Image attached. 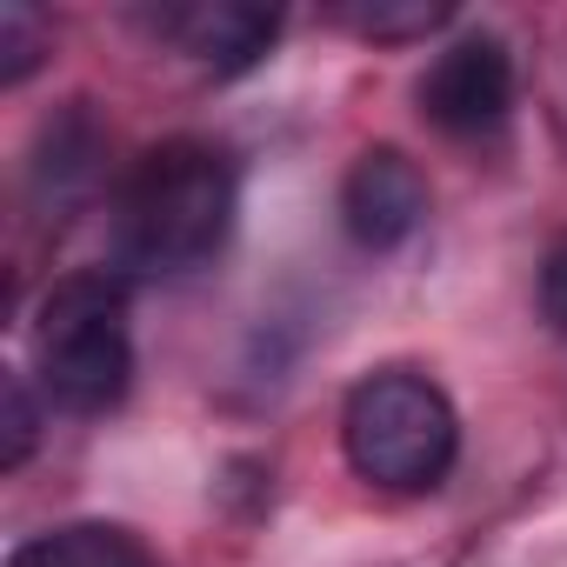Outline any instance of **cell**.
Wrapping results in <instances>:
<instances>
[{
	"instance_id": "cell-6",
	"label": "cell",
	"mask_w": 567,
	"mask_h": 567,
	"mask_svg": "<svg viewBox=\"0 0 567 567\" xmlns=\"http://www.w3.org/2000/svg\"><path fill=\"white\" fill-rule=\"evenodd\" d=\"M280 8H254V0H181V8L154 14V34L174 41L200 74L234 81L247 68H260V54L280 41Z\"/></svg>"
},
{
	"instance_id": "cell-1",
	"label": "cell",
	"mask_w": 567,
	"mask_h": 567,
	"mask_svg": "<svg viewBox=\"0 0 567 567\" xmlns=\"http://www.w3.org/2000/svg\"><path fill=\"white\" fill-rule=\"evenodd\" d=\"M240 214V174L214 141H161L147 147L107 207V254L121 280H181L207 267Z\"/></svg>"
},
{
	"instance_id": "cell-3",
	"label": "cell",
	"mask_w": 567,
	"mask_h": 567,
	"mask_svg": "<svg viewBox=\"0 0 567 567\" xmlns=\"http://www.w3.org/2000/svg\"><path fill=\"white\" fill-rule=\"evenodd\" d=\"M341 447L348 467L388 494H427L447 481L454 454H461V421L454 401L414 374V368H381L368 381H354L348 408H341Z\"/></svg>"
},
{
	"instance_id": "cell-7",
	"label": "cell",
	"mask_w": 567,
	"mask_h": 567,
	"mask_svg": "<svg viewBox=\"0 0 567 567\" xmlns=\"http://www.w3.org/2000/svg\"><path fill=\"white\" fill-rule=\"evenodd\" d=\"M101 154H107V134L101 121L87 114V101L61 107L48 127H41V147L28 161V194L48 220H68L94 187H101Z\"/></svg>"
},
{
	"instance_id": "cell-8",
	"label": "cell",
	"mask_w": 567,
	"mask_h": 567,
	"mask_svg": "<svg viewBox=\"0 0 567 567\" xmlns=\"http://www.w3.org/2000/svg\"><path fill=\"white\" fill-rule=\"evenodd\" d=\"M8 567H161V554L114 520H68L8 554Z\"/></svg>"
},
{
	"instance_id": "cell-9",
	"label": "cell",
	"mask_w": 567,
	"mask_h": 567,
	"mask_svg": "<svg viewBox=\"0 0 567 567\" xmlns=\"http://www.w3.org/2000/svg\"><path fill=\"white\" fill-rule=\"evenodd\" d=\"M328 21L361 41H427L454 21V8L447 0H334Z\"/></svg>"
},
{
	"instance_id": "cell-11",
	"label": "cell",
	"mask_w": 567,
	"mask_h": 567,
	"mask_svg": "<svg viewBox=\"0 0 567 567\" xmlns=\"http://www.w3.org/2000/svg\"><path fill=\"white\" fill-rule=\"evenodd\" d=\"M0 408H8V421H0V474H21L28 454L41 447V401L28 388V374L0 381Z\"/></svg>"
},
{
	"instance_id": "cell-4",
	"label": "cell",
	"mask_w": 567,
	"mask_h": 567,
	"mask_svg": "<svg viewBox=\"0 0 567 567\" xmlns=\"http://www.w3.org/2000/svg\"><path fill=\"white\" fill-rule=\"evenodd\" d=\"M414 101L441 134H494L514 114V54L494 34H461L427 61Z\"/></svg>"
},
{
	"instance_id": "cell-2",
	"label": "cell",
	"mask_w": 567,
	"mask_h": 567,
	"mask_svg": "<svg viewBox=\"0 0 567 567\" xmlns=\"http://www.w3.org/2000/svg\"><path fill=\"white\" fill-rule=\"evenodd\" d=\"M34 381L61 414H107L134 381L127 280L114 267L61 274L34 308Z\"/></svg>"
},
{
	"instance_id": "cell-12",
	"label": "cell",
	"mask_w": 567,
	"mask_h": 567,
	"mask_svg": "<svg viewBox=\"0 0 567 567\" xmlns=\"http://www.w3.org/2000/svg\"><path fill=\"white\" fill-rule=\"evenodd\" d=\"M534 308H540V321H547L554 334H567V234H554V240H547V254H540V274H534Z\"/></svg>"
},
{
	"instance_id": "cell-5",
	"label": "cell",
	"mask_w": 567,
	"mask_h": 567,
	"mask_svg": "<svg viewBox=\"0 0 567 567\" xmlns=\"http://www.w3.org/2000/svg\"><path fill=\"white\" fill-rule=\"evenodd\" d=\"M427 220V174L401 154V147H368L354 154L348 181H341V227L354 247L368 254H394L401 240H414Z\"/></svg>"
},
{
	"instance_id": "cell-10",
	"label": "cell",
	"mask_w": 567,
	"mask_h": 567,
	"mask_svg": "<svg viewBox=\"0 0 567 567\" xmlns=\"http://www.w3.org/2000/svg\"><path fill=\"white\" fill-rule=\"evenodd\" d=\"M54 48V21L34 0H0V87H21Z\"/></svg>"
}]
</instances>
